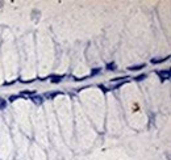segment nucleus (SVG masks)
Here are the masks:
<instances>
[{
	"mask_svg": "<svg viewBox=\"0 0 171 160\" xmlns=\"http://www.w3.org/2000/svg\"><path fill=\"white\" fill-rule=\"evenodd\" d=\"M158 76L161 78V80H169L170 79V71L166 70V71H158Z\"/></svg>",
	"mask_w": 171,
	"mask_h": 160,
	"instance_id": "obj_1",
	"label": "nucleus"
},
{
	"mask_svg": "<svg viewBox=\"0 0 171 160\" xmlns=\"http://www.w3.org/2000/svg\"><path fill=\"white\" fill-rule=\"evenodd\" d=\"M32 100H33V102L37 104V105H41V104L44 102V97L42 96H33Z\"/></svg>",
	"mask_w": 171,
	"mask_h": 160,
	"instance_id": "obj_2",
	"label": "nucleus"
},
{
	"mask_svg": "<svg viewBox=\"0 0 171 160\" xmlns=\"http://www.w3.org/2000/svg\"><path fill=\"white\" fill-rule=\"evenodd\" d=\"M61 80H62V76H53V78H52V81H53V83H59Z\"/></svg>",
	"mask_w": 171,
	"mask_h": 160,
	"instance_id": "obj_3",
	"label": "nucleus"
},
{
	"mask_svg": "<svg viewBox=\"0 0 171 160\" xmlns=\"http://www.w3.org/2000/svg\"><path fill=\"white\" fill-rule=\"evenodd\" d=\"M145 67V64H140V66H132V67H129V70H132V71H133V70H140V68H144Z\"/></svg>",
	"mask_w": 171,
	"mask_h": 160,
	"instance_id": "obj_4",
	"label": "nucleus"
},
{
	"mask_svg": "<svg viewBox=\"0 0 171 160\" xmlns=\"http://www.w3.org/2000/svg\"><path fill=\"white\" fill-rule=\"evenodd\" d=\"M114 67H116V66H114V63H109L108 64V70H112V71H113Z\"/></svg>",
	"mask_w": 171,
	"mask_h": 160,
	"instance_id": "obj_5",
	"label": "nucleus"
},
{
	"mask_svg": "<svg viewBox=\"0 0 171 160\" xmlns=\"http://www.w3.org/2000/svg\"><path fill=\"white\" fill-rule=\"evenodd\" d=\"M145 78H146V75H140V76L136 78V80H142V79H145Z\"/></svg>",
	"mask_w": 171,
	"mask_h": 160,
	"instance_id": "obj_6",
	"label": "nucleus"
}]
</instances>
